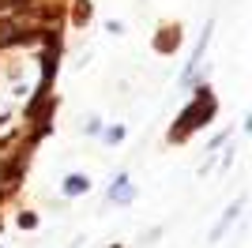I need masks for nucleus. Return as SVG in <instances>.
Instances as JSON below:
<instances>
[{
    "label": "nucleus",
    "instance_id": "nucleus-1",
    "mask_svg": "<svg viewBox=\"0 0 252 248\" xmlns=\"http://www.w3.org/2000/svg\"><path fill=\"white\" fill-rule=\"evenodd\" d=\"M87 192V177H68L64 181V196H83Z\"/></svg>",
    "mask_w": 252,
    "mask_h": 248
},
{
    "label": "nucleus",
    "instance_id": "nucleus-2",
    "mask_svg": "<svg viewBox=\"0 0 252 248\" xmlns=\"http://www.w3.org/2000/svg\"><path fill=\"white\" fill-rule=\"evenodd\" d=\"M113 199H117V203H128V199H132V188H128L125 177H121V181L113 185Z\"/></svg>",
    "mask_w": 252,
    "mask_h": 248
},
{
    "label": "nucleus",
    "instance_id": "nucleus-3",
    "mask_svg": "<svg viewBox=\"0 0 252 248\" xmlns=\"http://www.w3.org/2000/svg\"><path fill=\"white\" fill-rule=\"evenodd\" d=\"M121 135H125L121 128H109V132H105V143H121Z\"/></svg>",
    "mask_w": 252,
    "mask_h": 248
}]
</instances>
